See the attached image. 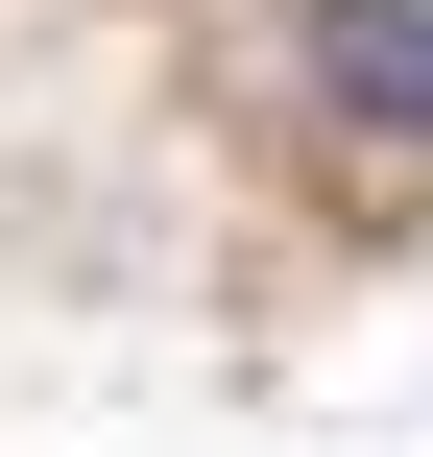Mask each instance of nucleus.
Returning <instances> with one entry per match:
<instances>
[{"instance_id":"obj_1","label":"nucleus","mask_w":433,"mask_h":457,"mask_svg":"<svg viewBox=\"0 0 433 457\" xmlns=\"http://www.w3.org/2000/svg\"><path fill=\"white\" fill-rule=\"evenodd\" d=\"M313 72H337L386 145H433V0H313Z\"/></svg>"}]
</instances>
